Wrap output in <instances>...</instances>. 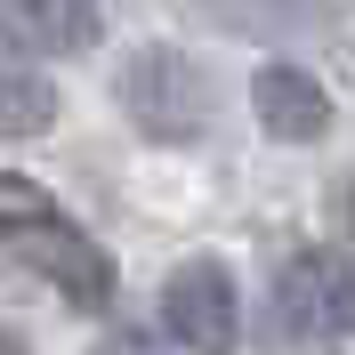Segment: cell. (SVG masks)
Instances as JSON below:
<instances>
[{
	"mask_svg": "<svg viewBox=\"0 0 355 355\" xmlns=\"http://www.w3.org/2000/svg\"><path fill=\"white\" fill-rule=\"evenodd\" d=\"M0 250L17 266H33V275H49L65 307H81V315L113 307V259L49 202V186L8 178V170H0Z\"/></svg>",
	"mask_w": 355,
	"mask_h": 355,
	"instance_id": "1",
	"label": "cell"
},
{
	"mask_svg": "<svg viewBox=\"0 0 355 355\" xmlns=\"http://www.w3.org/2000/svg\"><path fill=\"white\" fill-rule=\"evenodd\" d=\"M0 33L41 57H81L105 41V17H97V0H0Z\"/></svg>",
	"mask_w": 355,
	"mask_h": 355,
	"instance_id": "6",
	"label": "cell"
},
{
	"mask_svg": "<svg viewBox=\"0 0 355 355\" xmlns=\"http://www.w3.org/2000/svg\"><path fill=\"white\" fill-rule=\"evenodd\" d=\"M266 339L291 355H323L355 339V266L347 250H291L266 283Z\"/></svg>",
	"mask_w": 355,
	"mask_h": 355,
	"instance_id": "2",
	"label": "cell"
},
{
	"mask_svg": "<svg viewBox=\"0 0 355 355\" xmlns=\"http://www.w3.org/2000/svg\"><path fill=\"white\" fill-rule=\"evenodd\" d=\"M121 113L154 146H194L210 130V113H218V81L186 49H137L130 65H121Z\"/></svg>",
	"mask_w": 355,
	"mask_h": 355,
	"instance_id": "3",
	"label": "cell"
},
{
	"mask_svg": "<svg viewBox=\"0 0 355 355\" xmlns=\"http://www.w3.org/2000/svg\"><path fill=\"white\" fill-rule=\"evenodd\" d=\"M331 218H339V234L355 243V186H331Z\"/></svg>",
	"mask_w": 355,
	"mask_h": 355,
	"instance_id": "8",
	"label": "cell"
},
{
	"mask_svg": "<svg viewBox=\"0 0 355 355\" xmlns=\"http://www.w3.org/2000/svg\"><path fill=\"white\" fill-rule=\"evenodd\" d=\"M250 105H259L266 137H283V146H315V137L331 130V97L299 65H259L250 73Z\"/></svg>",
	"mask_w": 355,
	"mask_h": 355,
	"instance_id": "5",
	"label": "cell"
},
{
	"mask_svg": "<svg viewBox=\"0 0 355 355\" xmlns=\"http://www.w3.org/2000/svg\"><path fill=\"white\" fill-rule=\"evenodd\" d=\"M162 331L186 355H234L243 339V299H234V275L218 259H186L162 291Z\"/></svg>",
	"mask_w": 355,
	"mask_h": 355,
	"instance_id": "4",
	"label": "cell"
},
{
	"mask_svg": "<svg viewBox=\"0 0 355 355\" xmlns=\"http://www.w3.org/2000/svg\"><path fill=\"white\" fill-rule=\"evenodd\" d=\"M57 130V89L33 65L0 57V137H49Z\"/></svg>",
	"mask_w": 355,
	"mask_h": 355,
	"instance_id": "7",
	"label": "cell"
},
{
	"mask_svg": "<svg viewBox=\"0 0 355 355\" xmlns=\"http://www.w3.org/2000/svg\"><path fill=\"white\" fill-rule=\"evenodd\" d=\"M0 355H24V339H17V331H0Z\"/></svg>",
	"mask_w": 355,
	"mask_h": 355,
	"instance_id": "10",
	"label": "cell"
},
{
	"mask_svg": "<svg viewBox=\"0 0 355 355\" xmlns=\"http://www.w3.org/2000/svg\"><path fill=\"white\" fill-rule=\"evenodd\" d=\"M97 355H154V347H146V339H130V331H121V339H105V347H97Z\"/></svg>",
	"mask_w": 355,
	"mask_h": 355,
	"instance_id": "9",
	"label": "cell"
}]
</instances>
